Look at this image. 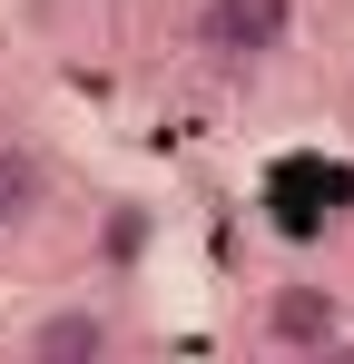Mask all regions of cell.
<instances>
[{
    "label": "cell",
    "instance_id": "cell-1",
    "mask_svg": "<svg viewBox=\"0 0 354 364\" xmlns=\"http://www.w3.org/2000/svg\"><path fill=\"white\" fill-rule=\"evenodd\" d=\"M295 40V0H207L197 10V50L217 69H266Z\"/></svg>",
    "mask_w": 354,
    "mask_h": 364
},
{
    "label": "cell",
    "instance_id": "cell-2",
    "mask_svg": "<svg viewBox=\"0 0 354 364\" xmlns=\"http://www.w3.org/2000/svg\"><path fill=\"white\" fill-rule=\"evenodd\" d=\"M266 345H276V355L345 345V296H335V286H276V296H266Z\"/></svg>",
    "mask_w": 354,
    "mask_h": 364
},
{
    "label": "cell",
    "instance_id": "cell-3",
    "mask_svg": "<svg viewBox=\"0 0 354 364\" xmlns=\"http://www.w3.org/2000/svg\"><path fill=\"white\" fill-rule=\"evenodd\" d=\"M20 355L30 364H99V355H118V315H99V305H50V315L20 335Z\"/></svg>",
    "mask_w": 354,
    "mask_h": 364
},
{
    "label": "cell",
    "instance_id": "cell-4",
    "mask_svg": "<svg viewBox=\"0 0 354 364\" xmlns=\"http://www.w3.org/2000/svg\"><path fill=\"white\" fill-rule=\"evenodd\" d=\"M40 197H50V178H40V158L0 138V237H10V227H30V217H40Z\"/></svg>",
    "mask_w": 354,
    "mask_h": 364
}]
</instances>
